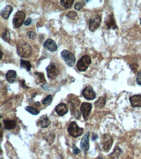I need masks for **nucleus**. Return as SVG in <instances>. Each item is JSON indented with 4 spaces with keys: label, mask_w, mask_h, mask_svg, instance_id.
I'll return each instance as SVG.
<instances>
[{
    "label": "nucleus",
    "mask_w": 141,
    "mask_h": 159,
    "mask_svg": "<svg viewBox=\"0 0 141 159\" xmlns=\"http://www.w3.org/2000/svg\"><path fill=\"white\" fill-rule=\"evenodd\" d=\"M18 55L22 58H28L31 56L32 49L28 43L22 42L18 44L17 46Z\"/></svg>",
    "instance_id": "obj_1"
},
{
    "label": "nucleus",
    "mask_w": 141,
    "mask_h": 159,
    "mask_svg": "<svg viewBox=\"0 0 141 159\" xmlns=\"http://www.w3.org/2000/svg\"><path fill=\"white\" fill-rule=\"evenodd\" d=\"M91 62L92 60L91 57L89 56L85 55L82 56L77 62V69L80 72L86 71Z\"/></svg>",
    "instance_id": "obj_2"
},
{
    "label": "nucleus",
    "mask_w": 141,
    "mask_h": 159,
    "mask_svg": "<svg viewBox=\"0 0 141 159\" xmlns=\"http://www.w3.org/2000/svg\"><path fill=\"white\" fill-rule=\"evenodd\" d=\"M68 131L72 136L76 138L81 136L83 132V129L79 127L75 122L73 121L68 126Z\"/></svg>",
    "instance_id": "obj_3"
},
{
    "label": "nucleus",
    "mask_w": 141,
    "mask_h": 159,
    "mask_svg": "<svg viewBox=\"0 0 141 159\" xmlns=\"http://www.w3.org/2000/svg\"><path fill=\"white\" fill-rule=\"evenodd\" d=\"M26 18V14L22 11H18L15 13L13 20V25L15 28L22 25Z\"/></svg>",
    "instance_id": "obj_4"
},
{
    "label": "nucleus",
    "mask_w": 141,
    "mask_h": 159,
    "mask_svg": "<svg viewBox=\"0 0 141 159\" xmlns=\"http://www.w3.org/2000/svg\"><path fill=\"white\" fill-rule=\"evenodd\" d=\"M61 56L68 66L72 67L74 66L76 58L72 53L68 50H64L61 52Z\"/></svg>",
    "instance_id": "obj_5"
},
{
    "label": "nucleus",
    "mask_w": 141,
    "mask_h": 159,
    "mask_svg": "<svg viewBox=\"0 0 141 159\" xmlns=\"http://www.w3.org/2000/svg\"><path fill=\"white\" fill-rule=\"evenodd\" d=\"M68 103L70 105L71 111L72 113H73L74 115L75 116H77L78 115L79 117L80 116V112L77 109L78 107L80 105V100H79L77 96L70 97L69 98Z\"/></svg>",
    "instance_id": "obj_6"
},
{
    "label": "nucleus",
    "mask_w": 141,
    "mask_h": 159,
    "mask_svg": "<svg viewBox=\"0 0 141 159\" xmlns=\"http://www.w3.org/2000/svg\"><path fill=\"white\" fill-rule=\"evenodd\" d=\"M103 151L105 152H109L113 144V139L108 134H105L102 138Z\"/></svg>",
    "instance_id": "obj_7"
},
{
    "label": "nucleus",
    "mask_w": 141,
    "mask_h": 159,
    "mask_svg": "<svg viewBox=\"0 0 141 159\" xmlns=\"http://www.w3.org/2000/svg\"><path fill=\"white\" fill-rule=\"evenodd\" d=\"M101 19L99 15H97L94 18H90L89 21V29L92 32H94L99 27Z\"/></svg>",
    "instance_id": "obj_8"
},
{
    "label": "nucleus",
    "mask_w": 141,
    "mask_h": 159,
    "mask_svg": "<svg viewBox=\"0 0 141 159\" xmlns=\"http://www.w3.org/2000/svg\"><path fill=\"white\" fill-rule=\"evenodd\" d=\"M47 73V76L49 79H54L59 74V70L56 66L53 64H51L46 69Z\"/></svg>",
    "instance_id": "obj_9"
},
{
    "label": "nucleus",
    "mask_w": 141,
    "mask_h": 159,
    "mask_svg": "<svg viewBox=\"0 0 141 159\" xmlns=\"http://www.w3.org/2000/svg\"><path fill=\"white\" fill-rule=\"evenodd\" d=\"M92 108V105L88 102H83L81 106L80 110L85 120L87 119Z\"/></svg>",
    "instance_id": "obj_10"
},
{
    "label": "nucleus",
    "mask_w": 141,
    "mask_h": 159,
    "mask_svg": "<svg viewBox=\"0 0 141 159\" xmlns=\"http://www.w3.org/2000/svg\"><path fill=\"white\" fill-rule=\"evenodd\" d=\"M84 97L87 100H93L96 97L95 92L90 87L87 86L82 91Z\"/></svg>",
    "instance_id": "obj_11"
},
{
    "label": "nucleus",
    "mask_w": 141,
    "mask_h": 159,
    "mask_svg": "<svg viewBox=\"0 0 141 159\" xmlns=\"http://www.w3.org/2000/svg\"><path fill=\"white\" fill-rule=\"evenodd\" d=\"M37 125L42 128L48 127L51 124V121L46 115L41 116L36 122Z\"/></svg>",
    "instance_id": "obj_12"
},
{
    "label": "nucleus",
    "mask_w": 141,
    "mask_h": 159,
    "mask_svg": "<svg viewBox=\"0 0 141 159\" xmlns=\"http://www.w3.org/2000/svg\"><path fill=\"white\" fill-rule=\"evenodd\" d=\"M89 137L90 132H86L82 138L80 142V148L83 151L86 152L89 150L90 148L89 145Z\"/></svg>",
    "instance_id": "obj_13"
},
{
    "label": "nucleus",
    "mask_w": 141,
    "mask_h": 159,
    "mask_svg": "<svg viewBox=\"0 0 141 159\" xmlns=\"http://www.w3.org/2000/svg\"><path fill=\"white\" fill-rule=\"evenodd\" d=\"M69 108L67 104L61 103L56 106L55 111L56 113L60 116H63L68 113Z\"/></svg>",
    "instance_id": "obj_14"
},
{
    "label": "nucleus",
    "mask_w": 141,
    "mask_h": 159,
    "mask_svg": "<svg viewBox=\"0 0 141 159\" xmlns=\"http://www.w3.org/2000/svg\"><path fill=\"white\" fill-rule=\"evenodd\" d=\"M43 46L45 49L51 52H55L58 49L56 43L51 39L46 40L43 43Z\"/></svg>",
    "instance_id": "obj_15"
},
{
    "label": "nucleus",
    "mask_w": 141,
    "mask_h": 159,
    "mask_svg": "<svg viewBox=\"0 0 141 159\" xmlns=\"http://www.w3.org/2000/svg\"><path fill=\"white\" fill-rule=\"evenodd\" d=\"M130 101L132 107H141V95H135L130 97Z\"/></svg>",
    "instance_id": "obj_16"
},
{
    "label": "nucleus",
    "mask_w": 141,
    "mask_h": 159,
    "mask_svg": "<svg viewBox=\"0 0 141 159\" xmlns=\"http://www.w3.org/2000/svg\"><path fill=\"white\" fill-rule=\"evenodd\" d=\"M105 24L109 29H115L117 27L113 15H109L105 20Z\"/></svg>",
    "instance_id": "obj_17"
},
{
    "label": "nucleus",
    "mask_w": 141,
    "mask_h": 159,
    "mask_svg": "<svg viewBox=\"0 0 141 159\" xmlns=\"http://www.w3.org/2000/svg\"><path fill=\"white\" fill-rule=\"evenodd\" d=\"M13 8L11 5H8L3 9L1 11V16L5 20H8L10 15L12 12Z\"/></svg>",
    "instance_id": "obj_18"
},
{
    "label": "nucleus",
    "mask_w": 141,
    "mask_h": 159,
    "mask_svg": "<svg viewBox=\"0 0 141 159\" xmlns=\"http://www.w3.org/2000/svg\"><path fill=\"white\" fill-rule=\"evenodd\" d=\"M16 76H17V73L16 71L13 70H9L7 72L5 76L7 81L10 83L12 84L15 82V80L16 79Z\"/></svg>",
    "instance_id": "obj_19"
},
{
    "label": "nucleus",
    "mask_w": 141,
    "mask_h": 159,
    "mask_svg": "<svg viewBox=\"0 0 141 159\" xmlns=\"http://www.w3.org/2000/svg\"><path fill=\"white\" fill-rule=\"evenodd\" d=\"M3 124L5 128L8 130L14 129L16 126V122L14 120H5L3 121Z\"/></svg>",
    "instance_id": "obj_20"
},
{
    "label": "nucleus",
    "mask_w": 141,
    "mask_h": 159,
    "mask_svg": "<svg viewBox=\"0 0 141 159\" xmlns=\"http://www.w3.org/2000/svg\"><path fill=\"white\" fill-rule=\"evenodd\" d=\"M105 104H106V101L104 98L101 97L95 102L94 105L96 108L97 109H101L104 107Z\"/></svg>",
    "instance_id": "obj_21"
},
{
    "label": "nucleus",
    "mask_w": 141,
    "mask_h": 159,
    "mask_svg": "<svg viewBox=\"0 0 141 159\" xmlns=\"http://www.w3.org/2000/svg\"><path fill=\"white\" fill-rule=\"evenodd\" d=\"M20 65L21 67L25 68L28 71H30L31 68H32L31 64L29 61H24L22 59L21 60Z\"/></svg>",
    "instance_id": "obj_22"
},
{
    "label": "nucleus",
    "mask_w": 141,
    "mask_h": 159,
    "mask_svg": "<svg viewBox=\"0 0 141 159\" xmlns=\"http://www.w3.org/2000/svg\"><path fill=\"white\" fill-rule=\"evenodd\" d=\"M121 150L119 147H116L114 150L113 152L110 154V156H111V158L113 159L118 158V157H119V156L121 153Z\"/></svg>",
    "instance_id": "obj_23"
},
{
    "label": "nucleus",
    "mask_w": 141,
    "mask_h": 159,
    "mask_svg": "<svg viewBox=\"0 0 141 159\" xmlns=\"http://www.w3.org/2000/svg\"><path fill=\"white\" fill-rule=\"evenodd\" d=\"M74 1L73 0H64L61 1V4L66 9H69L72 5Z\"/></svg>",
    "instance_id": "obj_24"
},
{
    "label": "nucleus",
    "mask_w": 141,
    "mask_h": 159,
    "mask_svg": "<svg viewBox=\"0 0 141 159\" xmlns=\"http://www.w3.org/2000/svg\"><path fill=\"white\" fill-rule=\"evenodd\" d=\"M2 38L5 42H9V41L11 40V35L8 30H6L2 34Z\"/></svg>",
    "instance_id": "obj_25"
},
{
    "label": "nucleus",
    "mask_w": 141,
    "mask_h": 159,
    "mask_svg": "<svg viewBox=\"0 0 141 159\" xmlns=\"http://www.w3.org/2000/svg\"><path fill=\"white\" fill-rule=\"evenodd\" d=\"M25 110L32 115H38L39 114V111L36 110V109L34 108L33 107H31V106H27L25 107Z\"/></svg>",
    "instance_id": "obj_26"
},
{
    "label": "nucleus",
    "mask_w": 141,
    "mask_h": 159,
    "mask_svg": "<svg viewBox=\"0 0 141 159\" xmlns=\"http://www.w3.org/2000/svg\"><path fill=\"white\" fill-rule=\"evenodd\" d=\"M35 73V75L38 76L39 82L40 83H44L46 82L45 76H44L43 74L41 73H38V72H36V73Z\"/></svg>",
    "instance_id": "obj_27"
},
{
    "label": "nucleus",
    "mask_w": 141,
    "mask_h": 159,
    "mask_svg": "<svg viewBox=\"0 0 141 159\" xmlns=\"http://www.w3.org/2000/svg\"><path fill=\"white\" fill-rule=\"evenodd\" d=\"M66 16L69 19L74 20L77 16V13L74 11H72L70 12Z\"/></svg>",
    "instance_id": "obj_28"
},
{
    "label": "nucleus",
    "mask_w": 141,
    "mask_h": 159,
    "mask_svg": "<svg viewBox=\"0 0 141 159\" xmlns=\"http://www.w3.org/2000/svg\"><path fill=\"white\" fill-rule=\"evenodd\" d=\"M52 101V98L51 95H48L46 97L43 99V101L42 103L44 105H46V104H50Z\"/></svg>",
    "instance_id": "obj_29"
},
{
    "label": "nucleus",
    "mask_w": 141,
    "mask_h": 159,
    "mask_svg": "<svg viewBox=\"0 0 141 159\" xmlns=\"http://www.w3.org/2000/svg\"><path fill=\"white\" fill-rule=\"evenodd\" d=\"M27 35L30 39H31L32 40H34L36 39V34L34 32L30 31V32H27Z\"/></svg>",
    "instance_id": "obj_30"
},
{
    "label": "nucleus",
    "mask_w": 141,
    "mask_h": 159,
    "mask_svg": "<svg viewBox=\"0 0 141 159\" xmlns=\"http://www.w3.org/2000/svg\"><path fill=\"white\" fill-rule=\"evenodd\" d=\"M82 4L81 3L77 2L74 5V9L77 11H80L82 7Z\"/></svg>",
    "instance_id": "obj_31"
},
{
    "label": "nucleus",
    "mask_w": 141,
    "mask_h": 159,
    "mask_svg": "<svg viewBox=\"0 0 141 159\" xmlns=\"http://www.w3.org/2000/svg\"><path fill=\"white\" fill-rule=\"evenodd\" d=\"M72 152L73 154L77 155V154H79L80 152V150L77 147L74 146L73 148Z\"/></svg>",
    "instance_id": "obj_32"
},
{
    "label": "nucleus",
    "mask_w": 141,
    "mask_h": 159,
    "mask_svg": "<svg viewBox=\"0 0 141 159\" xmlns=\"http://www.w3.org/2000/svg\"><path fill=\"white\" fill-rule=\"evenodd\" d=\"M136 81H137V83L141 85V72L138 73L137 78H136Z\"/></svg>",
    "instance_id": "obj_33"
},
{
    "label": "nucleus",
    "mask_w": 141,
    "mask_h": 159,
    "mask_svg": "<svg viewBox=\"0 0 141 159\" xmlns=\"http://www.w3.org/2000/svg\"><path fill=\"white\" fill-rule=\"evenodd\" d=\"M20 84L21 86L24 88H28V87L25 85V81L24 80H20Z\"/></svg>",
    "instance_id": "obj_34"
},
{
    "label": "nucleus",
    "mask_w": 141,
    "mask_h": 159,
    "mask_svg": "<svg viewBox=\"0 0 141 159\" xmlns=\"http://www.w3.org/2000/svg\"><path fill=\"white\" fill-rule=\"evenodd\" d=\"M32 22V21L31 18H28L27 19V20L24 22V24L25 25H27H27H30V24H31Z\"/></svg>",
    "instance_id": "obj_35"
},
{
    "label": "nucleus",
    "mask_w": 141,
    "mask_h": 159,
    "mask_svg": "<svg viewBox=\"0 0 141 159\" xmlns=\"http://www.w3.org/2000/svg\"><path fill=\"white\" fill-rule=\"evenodd\" d=\"M98 138V136H97V135H96V134H94V135L93 136L92 140H95L96 139V138Z\"/></svg>",
    "instance_id": "obj_36"
},
{
    "label": "nucleus",
    "mask_w": 141,
    "mask_h": 159,
    "mask_svg": "<svg viewBox=\"0 0 141 159\" xmlns=\"http://www.w3.org/2000/svg\"><path fill=\"white\" fill-rule=\"evenodd\" d=\"M1 59H2V58L3 56V52H2V51H1Z\"/></svg>",
    "instance_id": "obj_37"
},
{
    "label": "nucleus",
    "mask_w": 141,
    "mask_h": 159,
    "mask_svg": "<svg viewBox=\"0 0 141 159\" xmlns=\"http://www.w3.org/2000/svg\"><path fill=\"white\" fill-rule=\"evenodd\" d=\"M36 106H39L40 105V104L39 102H36Z\"/></svg>",
    "instance_id": "obj_38"
},
{
    "label": "nucleus",
    "mask_w": 141,
    "mask_h": 159,
    "mask_svg": "<svg viewBox=\"0 0 141 159\" xmlns=\"http://www.w3.org/2000/svg\"><path fill=\"white\" fill-rule=\"evenodd\" d=\"M98 159H103L101 158H99Z\"/></svg>",
    "instance_id": "obj_39"
},
{
    "label": "nucleus",
    "mask_w": 141,
    "mask_h": 159,
    "mask_svg": "<svg viewBox=\"0 0 141 159\" xmlns=\"http://www.w3.org/2000/svg\"><path fill=\"white\" fill-rule=\"evenodd\" d=\"M140 25H141V18H140Z\"/></svg>",
    "instance_id": "obj_40"
},
{
    "label": "nucleus",
    "mask_w": 141,
    "mask_h": 159,
    "mask_svg": "<svg viewBox=\"0 0 141 159\" xmlns=\"http://www.w3.org/2000/svg\"></svg>",
    "instance_id": "obj_41"
}]
</instances>
